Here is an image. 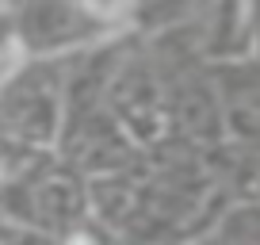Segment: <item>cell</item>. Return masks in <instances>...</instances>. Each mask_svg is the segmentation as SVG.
Returning <instances> with one entry per match:
<instances>
[{"label": "cell", "instance_id": "cell-1", "mask_svg": "<svg viewBox=\"0 0 260 245\" xmlns=\"http://www.w3.org/2000/svg\"><path fill=\"white\" fill-rule=\"evenodd\" d=\"M84 8L96 12V16H104V19H111V16H119V12L130 8V0H84Z\"/></svg>", "mask_w": 260, "mask_h": 245}]
</instances>
